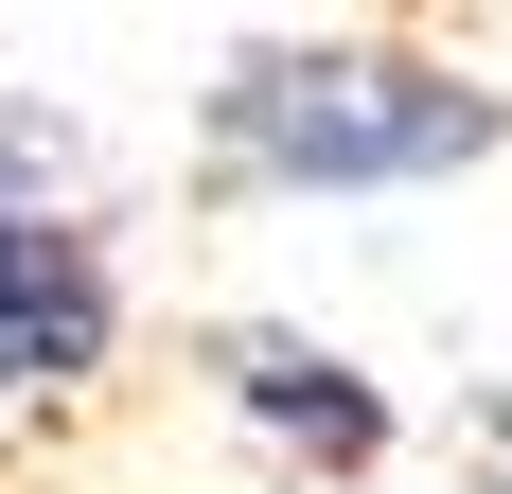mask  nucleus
I'll return each instance as SVG.
<instances>
[{"label":"nucleus","instance_id":"7ed1b4c3","mask_svg":"<svg viewBox=\"0 0 512 494\" xmlns=\"http://www.w3.org/2000/svg\"><path fill=\"white\" fill-rule=\"evenodd\" d=\"M212 406L265 442V477H318V494H371L389 442H407V406L371 389V353L301 336V318H230L212 336Z\"/></svg>","mask_w":512,"mask_h":494},{"label":"nucleus","instance_id":"f03ea898","mask_svg":"<svg viewBox=\"0 0 512 494\" xmlns=\"http://www.w3.org/2000/svg\"><path fill=\"white\" fill-rule=\"evenodd\" d=\"M106 371H124L106 212L71 195V159L36 124H0V406H89Z\"/></svg>","mask_w":512,"mask_h":494},{"label":"nucleus","instance_id":"f257e3e1","mask_svg":"<svg viewBox=\"0 0 512 494\" xmlns=\"http://www.w3.org/2000/svg\"><path fill=\"white\" fill-rule=\"evenodd\" d=\"M195 159L212 195H265V212L442 195V177L512 159V89L477 53H407V36H248L195 89Z\"/></svg>","mask_w":512,"mask_h":494},{"label":"nucleus","instance_id":"39448f33","mask_svg":"<svg viewBox=\"0 0 512 494\" xmlns=\"http://www.w3.org/2000/svg\"><path fill=\"white\" fill-rule=\"evenodd\" d=\"M265 494H318V477H265Z\"/></svg>","mask_w":512,"mask_h":494},{"label":"nucleus","instance_id":"20e7f679","mask_svg":"<svg viewBox=\"0 0 512 494\" xmlns=\"http://www.w3.org/2000/svg\"><path fill=\"white\" fill-rule=\"evenodd\" d=\"M477 494H512V389L477 406Z\"/></svg>","mask_w":512,"mask_h":494}]
</instances>
